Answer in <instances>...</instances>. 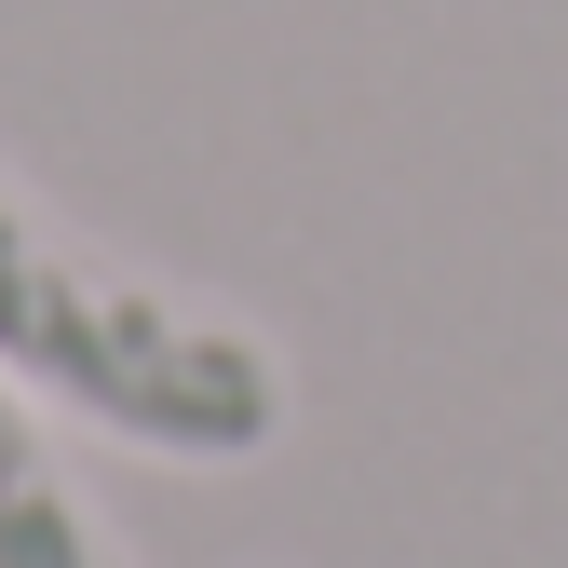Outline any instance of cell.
Wrapping results in <instances>:
<instances>
[{
  "instance_id": "obj_1",
  "label": "cell",
  "mask_w": 568,
  "mask_h": 568,
  "mask_svg": "<svg viewBox=\"0 0 568 568\" xmlns=\"http://www.w3.org/2000/svg\"><path fill=\"white\" fill-rule=\"evenodd\" d=\"M0 379L150 460H257L284 434V352L176 284L82 257L0 163Z\"/></svg>"
},
{
  "instance_id": "obj_2",
  "label": "cell",
  "mask_w": 568,
  "mask_h": 568,
  "mask_svg": "<svg viewBox=\"0 0 568 568\" xmlns=\"http://www.w3.org/2000/svg\"><path fill=\"white\" fill-rule=\"evenodd\" d=\"M0 568H122L109 528L82 515V487L54 474V447H41L14 379H0Z\"/></svg>"
}]
</instances>
